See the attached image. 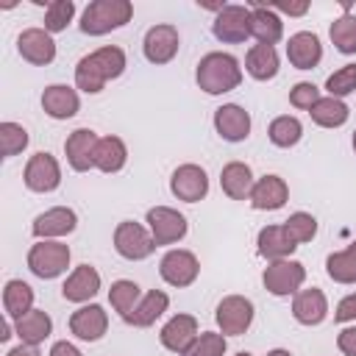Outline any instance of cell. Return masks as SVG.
<instances>
[{"instance_id":"6da1fadb","label":"cell","mask_w":356,"mask_h":356,"mask_svg":"<svg viewBox=\"0 0 356 356\" xmlns=\"http://www.w3.org/2000/svg\"><path fill=\"white\" fill-rule=\"evenodd\" d=\"M125 72V53L117 44H106L92 50L89 56H83L75 67V83L78 89H83L86 95H97L106 81H114Z\"/></svg>"},{"instance_id":"7a4b0ae2","label":"cell","mask_w":356,"mask_h":356,"mask_svg":"<svg viewBox=\"0 0 356 356\" xmlns=\"http://www.w3.org/2000/svg\"><path fill=\"white\" fill-rule=\"evenodd\" d=\"M195 81L209 95H225V92L236 89L242 83V70H239V61L231 53L214 50V53H206L197 61Z\"/></svg>"},{"instance_id":"3957f363","label":"cell","mask_w":356,"mask_h":356,"mask_svg":"<svg viewBox=\"0 0 356 356\" xmlns=\"http://www.w3.org/2000/svg\"><path fill=\"white\" fill-rule=\"evenodd\" d=\"M131 17H134V6L128 0H95L81 14V31L86 36H103L131 22Z\"/></svg>"},{"instance_id":"277c9868","label":"cell","mask_w":356,"mask_h":356,"mask_svg":"<svg viewBox=\"0 0 356 356\" xmlns=\"http://www.w3.org/2000/svg\"><path fill=\"white\" fill-rule=\"evenodd\" d=\"M70 267V248L61 242H50V239H39L31 250H28V270L36 278H58L64 270Z\"/></svg>"},{"instance_id":"5b68a950","label":"cell","mask_w":356,"mask_h":356,"mask_svg":"<svg viewBox=\"0 0 356 356\" xmlns=\"http://www.w3.org/2000/svg\"><path fill=\"white\" fill-rule=\"evenodd\" d=\"M306 281V267L300 261H292V259H278V261H270L261 273V284L270 295L275 298H286V295H295L300 289V284Z\"/></svg>"},{"instance_id":"8992f818","label":"cell","mask_w":356,"mask_h":356,"mask_svg":"<svg viewBox=\"0 0 356 356\" xmlns=\"http://www.w3.org/2000/svg\"><path fill=\"white\" fill-rule=\"evenodd\" d=\"M114 250L128 261H142L156 250V242L147 228H142L134 220H122L114 228Z\"/></svg>"},{"instance_id":"52a82bcc","label":"cell","mask_w":356,"mask_h":356,"mask_svg":"<svg viewBox=\"0 0 356 356\" xmlns=\"http://www.w3.org/2000/svg\"><path fill=\"white\" fill-rule=\"evenodd\" d=\"M22 181H25V186H28L31 192H39V195L58 189V184H61V167H58L56 156H50L47 150L33 153V156L28 159V164H25Z\"/></svg>"},{"instance_id":"ba28073f","label":"cell","mask_w":356,"mask_h":356,"mask_svg":"<svg viewBox=\"0 0 356 356\" xmlns=\"http://www.w3.org/2000/svg\"><path fill=\"white\" fill-rule=\"evenodd\" d=\"M214 320L220 325L222 334L228 337H239L250 328L253 323V303L242 295H228L217 303V312H214Z\"/></svg>"},{"instance_id":"9c48e42d","label":"cell","mask_w":356,"mask_h":356,"mask_svg":"<svg viewBox=\"0 0 356 356\" xmlns=\"http://www.w3.org/2000/svg\"><path fill=\"white\" fill-rule=\"evenodd\" d=\"M211 31H214V36H217L220 42H225V44H239V42H245L248 36H253V33H250V8H248V6H236V3L225 6V8L214 17Z\"/></svg>"},{"instance_id":"30bf717a","label":"cell","mask_w":356,"mask_h":356,"mask_svg":"<svg viewBox=\"0 0 356 356\" xmlns=\"http://www.w3.org/2000/svg\"><path fill=\"white\" fill-rule=\"evenodd\" d=\"M147 228H150L156 248L172 245L186 236V217L170 206H153V209H147Z\"/></svg>"},{"instance_id":"8fae6325","label":"cell","mask_w":356,"mask_h":356,"mask_svg":"<svg viewBox=\"0 0 356 356\" xmlns=\"http://www.w3.org/2000/svg\"><path fill=\"white\" fill-rule=\"evenodd\" d=\"M200 273V264H197V256L192 250H167L161 256V264H159V275L170 284V286H189L195 284Z\"/></svg>"},{"instance_id":"7c38bea8","label":"cell","mask_w":356,"mask_h":356,"mask_svg":"<svg viewBox=\"0 0 356 356\" xmlns=\"http://www.w3.org/2000/svg\"><path fill=\"white\" fill-rule=\"evenodd\" d=\"M170 192L184 203H197L209 195V175L197 164H181L170 178Z\"/></svg>"},{"instance_id":"4fadbf2b","label":"cell","mask_w":356,"mask_h":356,"mask_svg":"<svg viewBox=\"0 0 356 356\" xmlns=\"http://www.w3.org/2000/svg\"><path fill=\"white\" fill-rule=\"evenodd\" d=\"M178 44H181V39H178V28L161 22V25H153V28L145 33L142 50H145V58H147L150 64H167V61L175 58Z\"/></svg>"},{"instance_id":"5bb4252c","label":"cell","mask_w":356,"mask_h":356,"mask_svg":"<svg viewBox=\"0 0 356 356\" xmlns=\"http://www.w3.org/2000/svg\"><path fill=\"white\" fill-rule=\"evenodd\" d=\"M17 50L28 64L44 67L56 58V42L44 28H25L17 36Z\"/></svg>"},{"instance_id":"9a60e30c","label":"cell","mask_w":356,"mask_h":356,"mask_svg":"<svg viewBox=\"0 0 356 356\" xmlns=\"http://www.w3.org/2000/svg\"><path fill=\"white\" fill-rule=\"evenodd\" d=\"M214 131L225 142H245L250 136V114L236 103H225L214 111Z\"/></svg>"},{"instance_id":"2e32d148","label":"cell","mask_w":356,"mask_h":356,"mask_svg":"<svg viewBox=\"0 0 356 356\" xmlns=\"http://www.w3.org/2000/svg\"><path fill=\"white\" fill-rule=\"evenodd\" d=\"M106 328H108V314H106V309L97 306V303L81 306V309L72 312V317H70V331H72L78 339H83V342H97V339H103Z\"/></svg>"},{"instance_id":"e0dca14e","label":"cell","mask_w":356,"mask_h":356,"mask_svg":"<svg viewBox=\"0 0 356 356\" xmlns=\"http://www.w3.org/2000/svg\"><path fill=\"white\" fill-rule=\"evenodd\" d=\"M95 147H97V134L92 128H78L67 136L64 142V153L67 161L75 172H86L95 167Z\"/></svg>"},{"instance_id":"ac0fdd59","label":"cell","mask_w":356,"mask_h":356,"mask_svg":"<svg viewBox=\"0 0 356 356\" xmlns=\"http://www.w3.org/2000/svg\"><path fill=\"white\" fill-rule=\"evenodd\" d=\"M78 225V214L67 206H53L47 211H42L33 225H31V234L36 239H50V236H64V234H72Z\"/></svg>"},{"instance_id":"d6986e66","label":"cell","mask_w":356,"mask_h":356,"mask_svg":"<svg viewBox=\"0 0 356 356\" xmlns=\"http://www.w3.org/2000/svg\"><path fill=\"white\" fill-rule=\"evenodd\" d=\"M159 339H161V345H164L167 350H172V353L181 356V353L197 339V320H195L192 314H175V317H170V320L164 323Z\"/></svg>"},{"instance_id":"ffe728a7","label":"cell","mask_w":356,"mask_h":356,"mask_svg":"<svg viewBox=\"0 0 356 356\" xmlns=\"http://www.w3.org/2000/svg\"><path fill=\"white\" fill-rule=\"evenodd\" d=\"M286 58L298 70H312L323 58V44L312 31H298L286 42Z\"/></svg>"},{"instance_id":"44dd1931","label":"cell","mask_w":356,"mask_h":356,"mask_svg":"<svg viewBox=\"0 0 356 356\" xmlns=\"http://www.w3.org/2000/svg\"><path fill=\"white\" fill-rule=\"evenodd\" d=\"M289 197V186L281 175H261L256 184H253V192H250V206L259 209V211H275L286 203Z\"/></svg>"},{"instance_id":"7402d4cb","label":"cell","mask_w":356,"mask_h":356,"mask_svg":"<svg viewBox=\"0 0 356 356\" xmlns=\"http://www.w3.org/2000/svg\"><path fill=\"white\" fill-rule=\"evenodd\" d=\"M42 108L47 117L53 120H70L78 114L81 108V100H78V92L67 83H53L42 92Z\"/></svg>"},{"instance_id":"603a6c76","label":"cell","mask_w":356,"mask_h":356,"mask_svg":"<svg viewBox=\"0 0 356 356\" xmlns=\"http://www.w3.org/2000/svg\"><path fill=\"white\" fill-rule=\"evenodd\" d=\"M100 289V273L92 267V264H81L70 273V278L64 281L61 286V295L64 300L70 303H86L89 298H95Z\"/></svg>"},{"instance_id":"cb8c5ba5","label":"cell","mask_w":356,"mask_h":356,"mask_svg":"<svg viewBox=\"0 0 356 356\" xmlns=\"http://www.w3.org/2000/svg\"><path fill=\"white\" fill-rule=\"evenodd\" d=\"M250 33L259 39V44H270L273 47L284 36V22L270 6L253 0L250 3Z\"/></svg>"},{"instance_id":"d4e9b609","label":"cell","mask_w":356,"mask_h":356,"mask_svg":"<svg viewBox=\"0 0 356 356\" xmlns=\"http://www.w3.org/2000/svg\"><path fill=\"white\" fill-rule=\"evenodd\" d=\"M256 248H259V256H264L270 261H278V259L292 256L298 242L289 236V231L281 222V225H264L259 231V236H256Z\"/></svg>"},{"instance_id":"484cf974","label":"cell","mask_w":356,"mask_h":356,"mask_svg":"<svg viewBox=\"0 0 356 356\" xmlns=\"http://www.w3.org/2000/svg\"><path fill=\"white\" fill-rule=\"evenodd\" d=\"M328 314V300L323 295V289L312 286V289H303L295 295L292 300V317L300 323V325H320Z\"/></svg>"},{"instance_id":"4316f807","label":"cell","mask_w":356,"mask_h":356,"mask_svg":"<svg viewBox=\"0 0 356 356\" xmlns=\"http://www.w3.org/2000/svg\"><path fill=\"white\" fill-rule=\"evenodd\" d=\"M253 184V172L245 161H228L220 172V186L231 200H250Z\"/></svg>"},{"instance_id":"83f0119b","label":"cell","mask_w":356,"mask_h":356,"mask_svg":"<svg viewBox=\"0 0 356 356\" xmlns=\"http://www.w3.org/2000/svg\"><path fill=\"white\" fill-rule=\"evenodd\" d=\"M167 306H170L167 292L150 289L147 295H142V300L134 306V312L125 317V323H128V325H136V328H147V325H153V323L167 312Z\"/></svg>"},{"instance_id":"f1b7e54d","label":"cell","mask_w":356,"mask_h":356,"mask_svg":"<svg viewBox=\"0 0 356 356\" xmlns=\"http://www.w3.org/2000/svg\"><path fill=\"white\" fill-rule=\"evenodd\" d=\"M14 331H17V337L22 339V345H39V342H44L47 337H50V331H53V320H50V314L44 312V309H31L25 317H19V320H14Z\"/></svg>"},{"instance_id":"f546056e","label":"cell","mask_w":356,"mask_h":356,"mask_svg":"<svg viewBox=\"0 0 356 356\" xmlns=\"http://www.w3.org/2000/svg\"><path fill=\"white\" fill-rule=\"evenodd\" d=\"M128 161V147L120 136H103L95 147V167L100 172H120Z\"/></svg>"},{"instance_id":"4dcf8cb0","label":"cell","mask_w":356,"mask_h":356,"mask_svg":"<svg viewBox=\"0 0 356 356\" xmlns=\"http://www.w3.org/2000/svg\"><path fill=\"white\" fill-rule=\"evenodd\" d=\"M245 70L256 81H270L278 75V53L270 44H253L245 56Z\"/></svg>"},{"instance_id":"1f68e13d","label":"cell","mask_w":356,"mask_h":356,"mask_svg":"<svg viewBox=\"0 0 356 356\" xmlns=\"http://www.w3.org/2000/svg\"><path fill=\"white\" fill-rule=\"evenodd\" d=\"M3 309L11 320H19L25 317L31 309H33V289L19 281V278H11L6 281V289H3Z\"/></svg>"},{"instance_id":"d6a6232c","label":"cell","mask_w":356,"mask_h":356,"mask_svg":"<svg viewBox=\"0 0 356 356\" xmlns=\"http://www.w3.org/2000/svg\"><path fill=\"white\" fill-rule=\"evenodd\" d=\"M325 273L337 284H356V239L345 250L325 259Z\"/></svg>"},{"instance_id":"836d02e7","label":"cell","mask_w":356,"mask_h":356,"mask_svg":"<svg viewBox=\"0 0 356 356\" xmlns=\"http://www.w3.org/2000/svg\"><path fill=\"white\" fill-rule=\"evenodd\" d=\"M312 120L320 125V128H339L348 122L350 111L348 106L339 100V97H320L314 106H312Z\"/></svg>"},{"instance_id":"e575fe53","label":"cell","mask_w":356,"mask_h":356,"mask_svg":"<svg viewBox=\"0 0 356 356\" xmlns=\"http://www.w3.org/2000/svg\"><path fill=\"white\" fill-rule=\"evenodd\" d=\"M267 136H270V142H273L275 147H292V145L300 142V136H303V125H300L298 117L284 114V117H275V120L270 122Z\"/></svg>"},{"instance_id":"d590c367","label":"cell","mask_w":356,"mask_h":356,"mask_svg":"<svg viewBox=\"0 0 356 356\" xmlns=\"http://www.w3.org/2000/svg\"><path fill=\"white\" fill-rule=\"evenodd\" d=\"M108 300H111L114 312L125 320V317L134 312V306L142 300V292H139V286H136L134 281L120 278V281H114V284H111V289H108Z\"/></svg>"},{"instance_id":"8d00e7d4","label":"cell","mask_w":356,"mask_h":356,"mask_svg":"<svg viewBox=\"0 0 356 356\" xmlns=\"http://www.w3.org/2000/svg\"><path fill=\"white\" fill-rule=\"evenodd\" d=\"M328 36H331V42H334V47H337L339 53L353 56V53H356V17L345 14V17L334 19Z\"/></svg>"},{"instance_id":"74e56055","label":"cell","mask_w":356,"mask_h":356,"mask_svg":"<svg viewBox=\"0 0 356 356\" xmlns=\"http://www.w3.org/2000/svg\"><path fill=\"white\" fill-rule=\"evenodd\" d=\"M28 147V131L19 122H0V153L11 159Z\"/></svg>"},{"instance_id":"f35d334b","label":"cell","mask_w":356,"mask_h":356,"mask_svg":"<svg viewBox=\"0 0 356 356\" xmlns=\"http://www.w3.org/2000/svg\"><path fill=\"white\" fill-rule=\"evenodd\" d=\"M75 14V3L72 0H53L44 8V31L47 33H58L72 22Z\"/></svg>"},{"instance_id":"ab89813d","label":"cell","mask_w":356,"mask_h":356,"mask_svg":"<svg viewBox=\"0 0 356 356\" xmlns=\"http://www.w3.org/2000/svg\"><path fill=\"white\" fill-rule=\"evenodd\" d=\"M284 228L289 231V236L295 242H312L314 234H317V220L309 211H295L284 220Z\"/></svg>"},{"instance_id":"60d3db41","label":"cell","mask_w":356,"mask_h":356,"mask_svg":"<svg viewBox=\"0 0 356 356\" xmlns=\"http://www.w3.org/2000/svg\"><path fill=\"white\" fill-rule=\"evenodd\" d=\"M325 89H328V97H345L350 92H356V64H345L339 67L334 75H328L325 81Z\"/></svg>"},{"instance_id":"b9f144b4","label":"cell","mask_w":356,"mask_h":356,"mask_svg":"<svg viewBox=\"0 0 356 356\" xmlns=\"http://www.w3.org/2000/svg\"><path fill=\"white\" fill-rule=\"evenodd\" d=\"M225 353V334L203 331L181 356H222Z\"/></svg>"},{"instance_id":"7bdbcfd3","label":"cell","mask_w":356,"mask_h":356,"mask_svg":"<svg viewBox=\"0 0 356 356\" xmlns=\"http://www.w3.org/2000/svg\"><path fill=\"white\" fill-rule=\"evenodd\" d=\"M320 100V89L314 86V83H309V81H300V83H295L292 89H289V103L295 106V108H303V111H312V106Z\"/></svg>"},{"instance_id":"ee69618b","label":"cell","mask_w":356,"mask_h":356,"mask_svg":"<svg viewBox=\"0 0 356 356\" xmlns=\"http://www.w3.org/2000/svg\"><path fill=\"white\" fill-rule=\"evenodd\" d=\"M334 320L337 323H348V320H356V292L353 295H345L334 312Z\"/></svg>"},{"instance_id":"f6af8a7d","label":"cell","mask_w":356,"mask_h":356,"mask_svg":"<svg viewBox=\"0 0 356 356\" xmlns=\"http://www.w3.org/2000/svg\"><path fill=\"white\" fill-rule=\"evenodd\" d=\"M337 348H339L345 356H356V325L339 331V337H337Z\"/></svg>"},{"instance_id":"bcb514c9","label":"cell","mask_w":356,"mask_h":356,"mask_svg":"<svg viewBox=\"0 0 356 356\" xmlns=\"http://www.w3.org/2000/svg\"><path fill=\"white\" fill-rule=\"evenodd\" d=\"M275 14L281 11V14H289V17H303L306 11H309V3H275V6H270Z\"/></svg>"},{"instance_id":"7dc6e473","label":"cell","mask_w":356,"mask_h":356,"mask_svg":"<svg viewBox=\"0 0 356 356\" xmlns=\"http://www.w3.org/2000/svg\"><path fill=\"white\" fill-rule=\"evenodd\" d=\"M50 356H81V350H78L72 342L61 339V342H53V348H50Z\"/></svg>"},{"instance_id":"c3c4849f","label":"cell","mask_w":356,"mask_h":356,"mask_svg":"<svg viewBox=\"0 0 356 356\" xmlns=\"http://www.w3.org/2000/svg\"><path fill=\"white\" fill-rule=\"evenodd\" d=\"M6 356H42V353H39L33 345H22V342H19V345H17V348H11Z\"/></svg>"},{"instance_id":"681fc988","label":"cell","mask_w":356,"mask_h":356,"mask_svg":"<svg viewBox=\"0 0 356 356\" xmlns=\"http://www.w3.org/2000/svg\"><path fill=\"white\" fill-rule=\"evenodd\" d=\"M8 337H11V325H8V323H3V331H0V339L6 342Z\"/></svg>"},{"instance_id":"f907efd6","label":"cell","mask_w":356,"mask_h":356,"mask_svg":"<svg viewBox=\"0 0 356 356\" xmlns=\"http://www.w3.org/2000/svg\"><path fill=\"white\" fill-rule=\"evenodd\" d=\"M267 356H292V353H289V350H284V348H275V350H270Z\"/></svg>"},{"instance_id":"816d5d0a","label":"cell","mask_w":356,"mask_h":356,"mask_svg":"<svg viewBox=\"0 0 356 356\" xmlns=\"http://www.w3.org/2000/svg\"><path fill=\"white\" fill-rule=\"evenodd\" d=\"M236 356H250V353H248V350H242V353H236Z\"/></svg>"},{"instance_id":"f5cc1de1","label":"cell","mask_w":356,"mask_h":356,"mask_svg":"<svg viewBox=\"0 0 356 356\" xmlns=\"http://www.w3.org/2000/svg\"><path fill=\"white\" fill-rule=\"evenodd\" d=\"M353 150H356V131H353Z\"/></svg>"}]
</instances>
